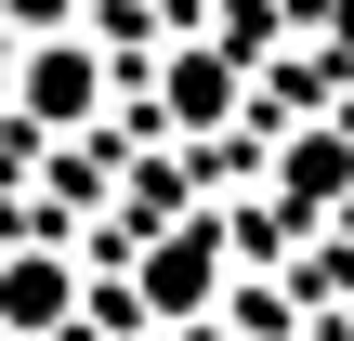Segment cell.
<instances>
[{"label": "cell", "instance_id": "cell-1", "mask_svg": "<svg viewBox=\"0 0 354 341\" xmlns=\"http://www.w3.org/2000/svg\"><path fill=\"white\" fill-rule=\"evenodd\" d=\"M236 263H250L236 210H223V197H184V210H158V223L131 237V263L105 276L92 329H197V315H223Z\"/></svg>", "mask_w": 354, "mask_h": 341}, {"label": "cell", "instance_id": "cell-7", "mask_svg": "<svg viewBox=\"0 0 354 341\" xmlns=\"http://www.w3.org/2000/svg\"><path fill=\"white\" fill-rule=\"evenodd\" d=\"M158 13H197V0H158Z\"/></svg>", "mask_w": 354, "mask_h": 341}, {"label": "cell", "instance_id": "cell-4", "mask_svg": "<svg viewBox=\"0 0 354 341\" xmlns=\"http://www.w3.org/2000/svg\"><path fill=\"white\" fill-rule=\"evenodd\" d=\"M79 329H92L79 250H53V237H0V341H79Z\"/></svg>", "mask_w": 354, "mask_h": 341}, {"label": "cell", "instance_id": "cell-2", "mask_svg": "<svg viewBox=\"0 0 354 341\" xmlns=\"http://www.w3.org/2000/svg\"><path fill=\"white\" fill-rule=\"evenodd\" d=\"M342 210H354V118L342 105H302V118L276 131V158H263V210H250L236 237H250V250H315Z\"/></svg>", "mask_w": 354, "mask_h": 341}, {"label": "cell", "instance_id": "cell-5", "mask_svg": "<svg viewBox=\"0 0 354 341\" xmlns=\"http://www.w3.org/2000/svg\"><path fill=\"white\" fill-rule=\"evenodd\" d=\"M250 79H263V66H250V53H223L210 26H197V39H171V53H158V131H184V145H210V131H236V105H250Z\"/></svg>", "mask_w": 354, "mask_h": 341}, {"label": "cell", "instance_id": "cell-6", "mask_svg": "<svg viewBox=\"0 0 354 341\" xmlns=\"http://www.w3.org/2000/svg\"><path fill=\"white\" fill-rule=\"evenodd\" d=\"M315 53H328V66H354V0H328V13H315Z\"/></svg>", "mask_w": 354, "mask_h": 341}, {"label": "cell", "instance_id": "cell-3", "mask_svg": "<svg viewBox=\"0 0 354 341\" xmlns=\"http://www.w3.org/2000/svg\"><path fill=\"white\" fill-rule=\"evenodd\" d=\"M105 92H118V66H105V39H79V26H39V39L13 53V79H0L13 131H39V145L92 131V118H105Z\"/></svg>", "mask_w": 354, "mask_h": 341}]
</instances>
